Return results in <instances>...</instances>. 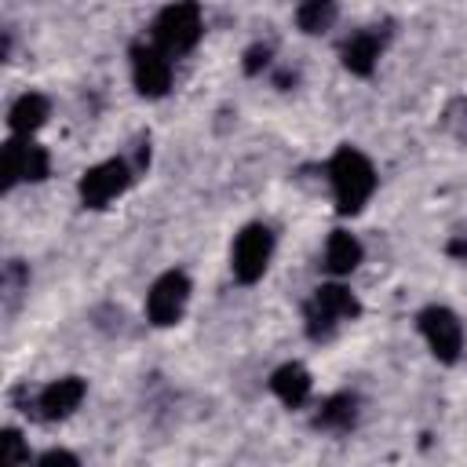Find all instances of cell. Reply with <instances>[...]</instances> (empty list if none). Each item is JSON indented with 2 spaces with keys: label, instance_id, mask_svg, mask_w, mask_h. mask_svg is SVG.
Returning a JSON list of instances; mask_svg holds the SVG:
<instances>
[{
  "label": "cell",
  "instance_id": "cell-11",
  "mask_svg": "<svg viewBox=\"0 0 467 467\" xmlns=\"http://www.w3.org/2000/svg\"><path fill=\"white\" fill-rule=\"evenodd\" d=\"M270 390H274L288 409H299V405L310 398V372H306L299 361H288V365H281V368L270 376Z\"/></svg>",
  "mask_w": 467,
  "mask_h": 467
},
{
  "label": "cell",
  "instance_id": "cell-18",
  "mask_svg": "<svg viewBox=\"0 0 467 467\" xmlns=\"http://www.w3.org/2000/svg\"><path fill=\"white\" fill-rule=\"evenodd\" d=\"M266 62H270V47H266V44H255V47H248V55H244V73H259Z\"/></svg>",
  "mask_w": 467,
  "mask_h": 467
},
{
  "label": "cell",
  "instance_id": "cell-10",
  "mask_svg": "<svg viewBox=\"0 0 467 467\" xmlns=\"http://www.w3.org/2000/svg\"><path fill=\"white\" fill-rule=\"evenodd\" d=\"M84 394H88V387L80 376H62L36 394V416L40 420H66L84 401Z\"/></svg>",
  "mask_w": 467,
  "mask_h": 467
},
{
  "label": "cell",
  "instance_id": "cell-15",
  "mask_svg": "<svg viewBox=\"0 0 467 467\" xmlns=\"http://www.w3.org/2000/svg\"><path fill=\"white\" fill-rule=\"evenodd\" d=\"M354 420H358V401H354V394H332V398H325L321 409H317V416H314V423H317L321 431H350Z\"/></svg>",
  "mask_w": 467,
  "mask_h": 467
},
{
  "label": "cell",
  "instance_id": "cell-16",
  "mask_svg": "<svg viewBox=\"0 0 467 467\" xmlns=\"http://www.w3.org/2000/svg\"><path fill=\"white\" fill-rule=\"evenodd\" d=\"M336 0H303L299 4V11H296V22H299V29L303 33H325V29H332V22H336Z\"/></svg>",
  "mask_w": 467,
  "mask_h": 467
},
{
  "label": "cell",
  "instance_id": "cell-4",
  "mask_svg": "<svg viewBox=\"0 0 467 467\" xmlns=\"http://www.w3.org/2000/svg\"><path fill=\"white\" fill-rule=\"evenodd\" d=\"M270 252H274V234H270L266 226H259V223L244 226V230L237 234V241H234V263H230V266H234V277H237L241 285L259 281V277L266 274Z\"/></svg>",
  "mask_w": 467,
  "mask_h": 467
},
{
  "label": "cell",
  "instance_id": "cell-19",
  "mask_svg": "<svg viewBox=\"0 0 467 467\" xmlns=\"http://www.w3.org/2000/svg\"><path fill=\"white\" fill-rule=\"evenodd\" d=\"M40 463H77V456L66 452V449H47V452L40 456Z\"/></svg>",
  "mask_w": 467,
  "mask_h": 467
},
{
  "label": "cell",
  "instance_id": "cell-7",
  "mask_svg": "<svg viewBox=\"0 0 467 467\" xmlns=\"http://www.w3.org/2000/svg\"><path fill=\"white\" fill-rule=\"evenodd\" d=\"M131 168L124 164V161H102V164H95V168H88L84 175H80V201L88 204V208H106L113 197H120L128 186H131Z\"/></svg>",
  "mask_w": 467,
  "mask_h": 467
},
{
  "label": "cell",
  "instance_id": "cell-2",
  "mask_svg": "<svg viewBox=\"0 0 467 467\" xmlns=\"http://www.w3.org/2000/svg\"><path fill=\"white\" fill-rule=\"evenodd\" d=\"M201 40V7L193 0L168 4L153 22V44L164 55H186Z\"/></svg>",
  "mask_w": 467,
  "mask_h": 467
},
{
  "label": "cell",
  "instance_id": "cell-12",
  "mask_svg": "<svg viewBox=\"0 0 467 467\" xmlns=\"http://www.w3.org/2000/svg\"><path fill=\"white\" fill-rule=\"evenodd\" d=\"M379 51H383V40H379L372 29H361V33H354V36L343 44V66H347L350 73H358V77H368V73L376 69Z\"/></svg>",
  "mask_w": 467,
  "mask_h": 467
},
{
  "label": "cell",
  "instance_id": "cell-17",
  "mask_svg": "<svg viewBox=\"0 0 467 467\" xmlns=\"http://www.w3.org/2000/svg\"><path fill=\"white\" fill-rule=\"evenodd\" d=\"M0 460L4 463H29V449H26V441H22V434L15 431V427H7L4 434H0Z\"/></svg>",
  "mask_w": 467,
  "mask_h": 467
},
{
  "label": "cell",
  "instance_id": "cell-3",
  "mask_svg": "<svg viewBox=\"0 0 467 467\" xmlns=\"http://www.w3.org/2000/svg\"><path fill=\"white\" fill-rule=\"evenodd\" d=\"M361 314V303L354 299L350 288L343 285H321L314 292V299L306 303V332L310 339H325L336 332L339 321H350Z\"/></svg>",
  "mask_w": 467,
  "mask_h": 467
},
{
  "label": "cell",
  "instance_id": "cell-14",
  "mask_svg": "<svg viewBox=\"0 0 467 467\" xmlns=\"http://www.w3.org/2000/svg\"><path fill=\"white\" fill-rule=\"evenodd\" d=\"M358 263H361V244H358V237H350L347 230H332V234H328V244H325V266H328L332 274H350Z\"/></svg>",
  "mask_w": 467,
  "mask_h": 467
},
{
  "label": "cell",
  "instance_id": "cell-13",
  "mask_svg": "<svg viewBox=\"0 0 467 467\" xmlns=\"http://www.w3.org/2000/svg\"><path fill=\"white\" fill-rule=\"evenodd\" d=\"M44 120H47V99L36 95V91L22 95V99L11 106V113H7V124H11L15 135H33Z\"/></svg>",
  "mask_w": 467,
  "mask_h": 467
},
{
  "label": "cell",
  "instance_id": "cell-5",
  "mask_svg": "<svg viewBox=\"0 0 467 467\" xmlns=\"http://www.w3.org/2000/svg\"><path fill=\"white\" fill-rule=\"evenodd\" d=\"M420 332H423V339H427V347H431V354L438 361L452 365L460 358V350H463V325H460V317L449 306H427L420 314Z\"/></svg>",
  "mask_w": 467,
  "mask_h": 467
},
{
  "label": "cell",
  "instance_id": "cell-1",
  "mask_svg": "<svg viewBox=\"0 0 467 467\" xmlns=\"http://www.w3.org/2000/svg\"><path fill=\"white\" fill-rule=\"evenodd\" d=\"M328 175H332V193H336V208L343 215H354L365 208V201L372 197L376 190V171L368 164V157L354 146H339L332 164H328Z\"/></svg>",
  "mask_w": 467,
  "mask_h": 467
},
{
  "label": "cell",
  "instance_id": "cell-20",
  "mask_svg": "<svg viewBox=\"0 0 467 467\" xmlns=\"http://www.w3.org/2000/svg\"><path fill=\"white\" fill-rule=\"evenodd\" d=\"M449 255H467V237H456V241H449Z\"/></svg>",
  "mask_w": 467,
  "mask_h": 467
},
{
  "label": "cell",
  "instance_id": "cell-8",
  "mask_svg": "<svg viewBox=\"0 0 467 467\" xmlns=\"http://www.w3.org/2000/svg\"><path fill=\"white\" fill-rule=\"evenodd\" d=\"M0 171H4V190L18 186V182H40L47 175V153H44V146L29 142V135L11 139V142H4Z\"/></svg>",
  "mask_w": 467,
  "mask_h": 467
},
{
  "label": "cell",
  "instance_id": "cell-9",
  "mask_svg": "<svg viewBox=\"0 0 467 467\" xmlns=\"http://www.w3.org/2000/svg\"><path fill=\"white\" fill-rule=\"evenodd\" d=\"M131 77H135L139 95L161 99V95L168 91V84H171L168 55H164L157 44H135V47H131Z\"/></svg>",
  "mask_w": 467,
  "mask_h": 467
},
{
  "label": "cell",
  "instance_id": "cell-6",
  "mask_svg": "<svg viewBox=\"0 0 467 467\" xmlns=\"http://www.w3.org/2000/svg\"><path fill=\"white\" fill-rule=\"evenodd\" d=\"M186 299H190V281H186V274L168 270V274H161V277L153 281V288H150V296H146V317H150L157 328H168V325H175V321L182 317Z\"/></svg>",
  "mask_w": 467,
  "mask_h": 467
}]
</instances>
